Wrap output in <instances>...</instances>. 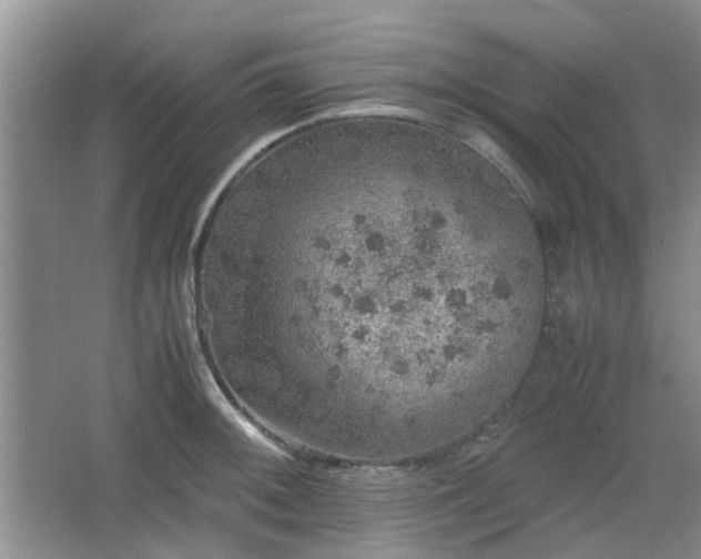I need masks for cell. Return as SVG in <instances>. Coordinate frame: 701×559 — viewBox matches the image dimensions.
I'll return each mask as SVG.
<instances>
[{"instance_id":"1","label":"cell","mask_w":701,"mask_h":559,"mask_svg":"<svg viewBox=\"0 0 701 559\" xmlns=\"http://www.w3.org/2000/svg\"><path fill=\"white\" fill-rule=\"evenodd\" d=\"M447 135L390 115L276 143L220 192L194 288L273 423L382 461L443 448L509 395L543 273L519 197Z\"/></svg>"}]
</instances>
